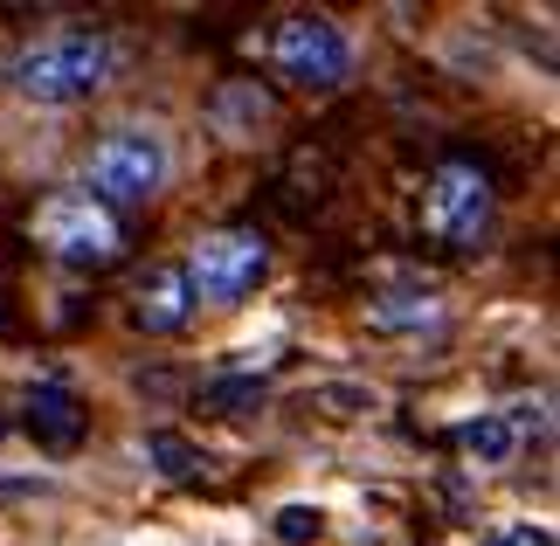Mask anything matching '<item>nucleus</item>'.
Wrapping results in <instances>:
<instances>
[{
    "label": "nucleus",
    "instance_id": "11",
    "mask_svg": "<svg viewBox=\"0 0 560 546\" xmlns=\"http://www.w3.org/2000/svg\"><path fill=\"white\" fill-rule=\"evenodd\" d=\"M145 456H153L166 477H194V471H201V450H194L187 435H174V429H153V435H145Z\"/></svg>",
    "mask_w": 560,
    "mask_h": 546
},
{
    "label": "nucleus",
    "instance_id": "1",
    "mask_svg": "<svg viewBox=\"0 0 560 546\" xmlns=\"http://www.w3.org/2000/svg\"><path fill=\"white\" fill-rule=\"evenodd\" d=\"M112 83V42L104 35H56L14 56V91L35 104H70Z\"/></svg>",
    "mask_w": 560,
    "mask_h": 546
},
{
    "label": "nucleus",
    "instance_id": "12",
    "mask_svg": "<svg viewBox=\"0 0 560 546\" xmlns=\"http://www.w3.org/2000/svg\"><path fill=\"white\" fill-rule=\"evenodd\" d=\"M464 450H478L485 464H505V456H512V429L499 422V415H478V422L464 429Z\"/></svg>",
    "mask_w": 560,
    "mask_h": 546
},
{
    "label": "nucleus",
    "instance_id": "15",
    "mask_svg": "<svg viewBox=\"0 0 560 546\" xmlns=\"http://www.w3.org/2000/svg\"><path fill=\"white\" fill-rule=\"evenodd\" d=\"M312 408H326L332 422H347V415H368V408H374V395H368V387H318Z\"/></svg>",
    "mask_w": 560,
    "mask_h": 546
},
{
    "label": "nucleus",
    "instance_id": "10",
    "mask_svg": "<svg viewBox=\"0 0 560 546\" xmlns=\"http://www.w3.org/2000/svg\"><path fill=\"white\" fill-rule=\"evenodd\" d=\"M368 325H381V333H416V325H436V298L387 291V298L368 304Z\"/></svg>",
    "mask_w": 560,
    "mask_h": 546
},
{
    "label": "nucleus",
    "instance_id": "16",
    "mask_svg": "<svg viewBox=\"0 0 560 546\" xmlns=\"http://www.w3.org/2000/svg\"><path fill=\"white\" fill-rule=\"evenodd\" d=\"M491 546H553V533L547 526H499V533H491Z\"/></svg>",
    "mask_w": 560,
    "mask_h": 546
},
{
    "label": "nucleus",
    "instance_id": "4",
    "mask_svg": "<svg viewBox=\"0 0 560 546\" xmlns=\"http://www.w3.org/2000/svg\"><path fill=\"white\" fill-rule=\"evenodd\" d=\"M270 270V243L256 229H222V235H201V249L187 256V291L208 298V304H235L249 298Z\"/></svg>",
    "mask_w": 560,
    "mask_h": 546
},
{
    "label": "nucleus",
    "instance_id": "13",
    "mask_svg": "<svg viewBox=\"0 0 560 546\" xmlns=\"http://www.w3.org/2000/svg\"><path fill=\"white\" fill-rule=\"evenodd\" d=\"M256 402H264V381H222V387H208V395H201L208 415H243Z\"/></svg>",
    "mask_w": 560,
    "mask_h": 546
},
{
    "label": "nucleus",
    "instance_id": "6",
    "mask_svg": "<svg viewBox=\"0 0 560 546\" xmlns=\"http://www.w3.org/2000/svg\"><path fill=\"white\" fill-rule=\"evenodd\" d=\"M83 173H91V187H97L91 201L132 208V201H153V194H160L166 152H160V139H145V132H104L91 146V160H83Z\"/></svg>",
    "mask_w": 560,
    "mask_h": 546
},
{
    "label": "nucleus",
    "instance_id": "3",
    "mask_svg": "<svg viewBox=\"0 0 560 546\" xmlns=\"http://www.w3.org/2000/svg\"><path fill=\"white\" fill-rule=\"evenodd\" d=\"M422 229L436 235L443 249H478L485 229H491V173L478 160H443L429 173V194H422Z\"/></svg>",
    "mask_w": 560,
    "mask_h": 546
},
{
    "label": "nucleus",
    "instance_id": "2",
    "mask_svg": "<svg viewBox=\"0 0 560 546\" xmlns=\"http://www.w3.org/2000/svg\"><path fill=\"white\" fill-rule=\"evenodd\" d=\"M35 235L49 256H62L77 270H104L125 256V222L104 201H91V194H49L35 214Z\"/></svg>",
    "mask_w": 560,
    "mask_h": 546
},
{
    "label": "nucleus",
    "instance_id": "5",
    "mask_svg": "<svg viewBox=\"0 0 560 546\" xmlns=\"http://www.w3.org/2000/svg\"><path fill=\"white\" fill-rule=\"evenodd\" d=\"M270 62L284 83H305V91H332L347 83V35L332 28L326 14H284L270 28Z\"/></svg>",
    "mask_w": 560,
    "mask_h": 546
},
{
    "label": "nucleus",
    "instance_id": "8",
    "mask_svg": "<svg viewBox=\"0 0 560 546\" xmlns=\"http://www.w3.org/2000/svg\"><path fill=\"white\" fill-rule=\"evenodd\" d=\"M187 312H194V291H187L180 264H166V270H153V283H139V304H132L139 333H180Z\"/></svg>",
    "mask_w": 560,
    "mask_h": 546
},
{
    "label": "nucleus",
    "instance_id": "9",
    "mask_svg": "<svg viewBox=\"0 0 560 546\" xmlns=\"http://www.w3.org/2000/svg\"><path fill=\"white\" fill-rule=\"evenodd\" d=\"M208 125H214L222 139H235V146L256 139V132L270 125V91H256L249 77H229L222 91H214V104H208Z\"/></svg>",
    "mask_w": 560,
    "mask_h": 546
},
{
    "label": "nucleus",
    "instance_id": "14",
    "mask_svg": "<svg viewBox=\"0 0 560 546\" xmlns=\"http://www.w3.org/2000/svg\"><path fill=\"white\" fill-rule=\"evenodd\" d=\"M318 533H326V512H318V506H284V512H277V539H284V546H312Z\"/></svg>",
    "mask_w": 560,
    "mask_h": 546
},
{
    "label": "nucleus",
    "instance_id": "7",
    "mask_svg": "<svg viewBox=\"0 0 560 546\" xmlns=\"http://www.w3.org/2000/svg\"><path fill=\"white\" fill-rule=\"evenodd\" d=\"M21 422L42 450H77L83 435H91V415L70 387H28V402H21Z\"/></svg>",
    "mask_w": 560,
    "mask_h": 546
}]
</instances>
